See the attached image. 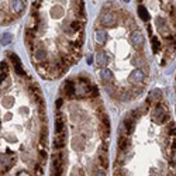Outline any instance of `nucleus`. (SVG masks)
<instances>
[{
    "label": "nucleus",
    "instance_id": "nucleus-5",
    "mask_svg": "<svg viewBox=\"0 0 176 176\" xmlns=\"http://www.w3.org/2000/svg\"><path fill=\"white\" fill-rule=\"evenodd\" d=\"M8 57H11L13 64H14V69H16L17 73H18V75H24V70H23L21 64H20V58L17 57L16 54H8Z\"/></svg>",
    "mask_w": 176,
    "mask_h": 176
},
{
    "label": "nucleus",
    "instance_id": "nucleus-20",
    "mask_svg": "<svg viewBox=\"0 0 176 176\" xmlns=\"http://www.w3.org/2000/svg\"><path fill=\"white\" fill-rule=\"evenodd\" d=\"M41 144H47V128L41 130Z\"/></svg>",
    "mask_w": 176,
    "mask_h": 176
},
{
    "label": "nucleus",
    "instance_id": "nucleus-19",
    "mask_svg": "<svg viewBox=\"0 0 176 176\" xmlns=\"http://www.w3.org/2000/svg\"><path fill=\"white\" fill-rule=\"evenodd\" d=\"M159 48H161V44H159V41H158V38H152V49H154V52H158L159 51Z\"/></svg>",
    "mask_w": 176,
    "mask_h": 176
},
{
    "label": "nucleus",
    "instance_id": "nucleus-16",
    "mask_svg": "<svg viewBox=\"0 0 176 176\" xmlns=\"http://www.w3.org/2000/svg\"><path fill=\"white\" fill-rule=\"evenodd\" d=\"M100 78H102L103 80H111L113 73H111V70H109V69H103V70H100Z\"/></svg>",
    "mask_w": 176,
    "mask_h": 176
},
{
    "label": "nucleus",
    "instance_id": "nucleus-10",
    "mask_svg": "<svg viewBox=\"0 0 176 176\" xmlns=\"http://www.w3.org/2000/svg\"><path fill=\"white\" fill-rule=\"evenodd\" d=\"M102 128L103 131H104V135H109V132H110V121H109V117L107 116H103L102 117Z\"/></svg>",
    "mask_w": 176,
    "mask_h": 176
},
{
    "label": "nucleus",
    "instance_id": "nucleus-14",
    "mask_svg": "<svg viewBox=\"0 0 176 176\" xmlns=\"http://www.w3.org/2000/svg\"><path fill=\"white\" fill-rule=\"evenodd\" d=\"M138 14H139V17H141L144 21H148V20H149V14H148L147 8L144 7V6H139V7H138Z\"/></svg>",
    "mask_w": 176,
    "mask_h": 176
},
{
    "label": "nucleus",
    "instance_id": "nucleus-17",
    "mask_svg": "<svg viewBox=\"0 0 176 176\" xmlns=\"http://www.w3.org/2000/svg\"><path fill=\"white\" fill-rule=\"evenodd\" d=\"M45 57H47V52H45V49L40 48V49H37V51H35V59H37V61H44Z\"/></svg>",
    "mask_w": 176,
    "mask_h": 176
},
{
    "label": "nucleus",
    "instance_id": "nucleus-7",
    "mask_svg": "<svg viewBox=\"0 0 176 176\" xmlns=\"http://www.w3.org/2000/svg\"><path fill=\"white\" fill-rule=\"evenodd\" d=\"M11 8L13 11L18 14V13L23 11V8H24V3H23V0H11Z\"/></svg>",
    "mask_w": 176,
    "mask_h": 176
},
{
    "label": "nucleus",
    "instance_id": "nucleus-21",
    "mask_svg": "<svg viewBox=\"0 0 176 176\" xmlns=\"http://www.w3.org/2000/svg\"><path fill=\"white\" fill-rule=\"evenodd\" d=\"M70 27H72V31H78V30L80 28V23H79V21H73V23L70 24Z\"/></svg>",
    "mask_w": 176,
    "mask_h": 176
},
{
    "label": "nucleus",
    "instance_id": "nucleus-24",
    "mask_svg": "<svg viewBox=\"0 0 176 176\" xmlns=\"http://www.w3.org/2000/svg\"><path fill=\"white\" fill-rule=\"evenodd\" d=\"M106 90L111 94V96H113V93H114V89H113V87H111V86H106Z\"/></svg>",
    "mask_w": 176,
    "mask_h": 176
},
{
    "label": "nucleus",
    "instance_id": "nucleus-28",
    "mask_svg": "<svg viewBox=\"0 0 176 176\" xmlns=\"http://www.w3.org/2000/svg\"><path fill=\"white\" fill-rule=\"evenodd\" d=\"M92 62H93V57H90V58H89V61H87V64H92Z\"/></svg>",
    "mask_w": 176,
    "mask_h": 176
},
{
    "label": "nucleus",
    "instance_id": "nucleus-15",
    "mask_svg": "<svg viewBox=\"0 0 176 176\" xmlns=\"http://www.w3.org/2000/svg\"><path fill=\"white\" fill-rule=\"evenodd\" d=\"M128 139L125 138V137H123V135H121V137H120V139H119V148L120 149H121V151H125V149H127L128 148Z\"/></svg>",
    "mask_w": 176,
    "mask_h": 176
},
{
    "label": "nucleus",
    "instance_id": "nucleus-29",
    "mask_svg": "<svg viewBox=\"0 0 176 176\" xmlns=\"http://www.w3.org/2000/svg\"><path fill=\"white\" fill-rule=\"evenodd\" d=\"M139 2H141V0H139Z\"/></svg>",
    "mask_w": 176,
    "mask_h": 176
},
{
    "label": "nucleus",
    "instance_id": "nucleus-12",
    "mask_svg": "<svg viewBox=\"0 0 176 176\" xmlns=\"http://www.w3.org/2000/svg\"><path fill=\"white\" fill-rule=\"evenodd\" d=\"M94 37H96V41H97L99 44H103V42L106 41L107 34H106V31H103V30H97V31L94 33Z\"/></svg>",
    "mask_w": 176,
    "mask_h": 176
},
{
    "label": "nucleus",
    "instance_id": "nucleus-2",
    "mask_svg": "<svg viewBox=\"0 0 176 176\" xmlns=\"http://www.w3.org/2000/svg\"><path fill=\"white\" fill-rule=\"evenodd\" d=\"M144 79H145V75H144V72L141 69L134 70V72L130 75V80H131L132 83H142Z\"/></svg>",
    "mask_w": 176,
    "mask_h": 176
},
{
    "label": "nucleus",
    "instance_id": "nucleus-18",
    "mask_svg": "<svg viewBox=\"0 0 176 176\" xmlns=\"http://www.w3.org/2000/svg\"><path fill=\"white\" fill-rule=\"evenodd\" d=\"M11 40H13L11 34L6 33V34H3V35H2V44H3V45H8L10 42H11Z\"/></svg>",
    "mask_w": 176,
    "mask_h": 176
},
{
    "label": "nucleus",
    "instance_id": "nucleus-27",
    "mask_svg": "<svg viewBox=\"0 0 176 176\" xmlns=\"http://www.w3.org/2000/svg\"><path fill=\"white\" fill-rule=\"evenodd\" d=\"M96 175H104V171H97V172H96Z\"/></svg>",
    "mask_w": 176,
    "mask_h": 176
},
{
    "label": "nucleus",
    "instance_id": "nucleus-6",
    "mask_svg": "<svg viewBox=\"0 0 176 176\" xmlns=\"http://www.w3.org/2000/svg\"><path fill=\"white\" fill-rule=\"evenodd\" d=\"M54 145H55V148H62L65 145V131L57 134L55 141H54Z\"/></svg>",
    "mask_w": 176,
    "mask_h": 176
},
{
    "label": "nucleus",
    "instance_id": "nucleus-4",
    "mask_svg": "<svg viewBox=\"0 0 176 176\" xmlns=\"http://www.w3.org/2000/svg\"><path fill=\"white\" fill-rule=\"evenodd\" d=\"M114 23H116V17L113 13H107V14H104L102 17V24L104 27H111Z\"/></svg>",
    "mask_w": 176,
    "mask_h": 176
},
{
    "label": "nucleus",
    "instance_id": "nucleus-22",
    "mask_svg": "<svg viewBox=\"0 0 176 176\" xmlns=\"http://www.w3.org/2000/svg\"><path fill=\"white\" fill-rule=\"evenodd\" d=\"M151 97L152 99H159L161 97V92H159V90H152V92H151Z\"/></svg>",
    "mask_w": 176,
    "mask_h": 176
},
{
    "label": "nucleus",
    "instance_id": "nucleus-23",
    "mask_svg": "<svg viewBox=\"0 0 176 176\" xmlns=\"http://www.w3.org/2000/svg\"><path fill=\"white\" fill-rule=\"evenodd\" d=\"M0 68H2V73H7V64L6 62H2Z\"/></svg>",
    "mask_w": 176,
    "mask_h": 176
},
{
    "label": "nucleus",
    "instance_id": "nucleus-8",
    "mask_svg": "<svg viewBox=\"0 0 176 176\" xmlns=\"http://www.w3.org/2000/svg\"><path fill=\"white\" fill-rule=\"evenodd\" d=\"M64 119L62 116H58L55 119V134H59V132H64Z\"/></svg>",
    "mask_w": 176,
    "mask_h": 176
},
{
    "label": "nucleus",
    "instance_id": "nucleus-3",
    "mask_svg": "<svg viewBox=\"0 0 176 176\" xmlns=\"http://www.w3.org/2000/svg\"><path fill=\"white\" fill-rule=\"evenodd\" d=\"M131 40H132V44H134L135 47H142L144 35L141 31H134V33L131 34Z\"/></svg>",
    "mask_w": 176,
    "mask_h": 176
},
{
    "label": "nucleus",
    "instance_id": "nucleus-11",
    "mask_svg": "<svg viewBox=\"0 0 176 176\" xmlns=\"http://www.w3.org/2000/svg\"><path fill=\"white\" fill-rule=\"evenodd\" d=\"M65 92L68 96H73L75 93H76V87H75V83L70 82V80H68V82L65 83Z\"/></svg>",
    "mask_w": 176,
    "mask_h": 176
},
{
    "label": "nucleus",
    "instance_id": "nucleus-9",
    "mask_svg": "<svg viewBox=\"0 0 176 176\" xmlns=\"http://www.w3.org/2000/svg\"><path fill=\"white\" fill-rule=\"evenodd\" d=\"M96 61H97L99 65H102L104 66L107 64V55L104 51H99L97 54H96Z\"/></svg>",
    "mask_w": 176,
    "mask_h": 176
},
{
    "label": "nucleus",
    "instance_id": "nucleus-13",
    "mask_svg": "<svg viewBox=\"0 0 176 176\" xmlns=\"http://www.w3.org/2000/svg\"><path fill=\"white\" fill-rule=\"evenodd\" d=\"M100 164L103 165V168L107 169L109 168V158H107V152H106V148L103 149V152H100Z\"/></svg>",
    "mask_w": 176,
    "mask_h": 176
},
{
    "label": "nucleus",
    "instance_id": "nucleus-26",
    "mask_svg": "<svg viewBox=\"0 0 176 176\" xmlns=\"http://www.w3.org/2000/svg\"><path fill=\"white\" fill-rule=\"evenodd\" d=\"M40 156H41L42 159H44V158H47V152H44V151H40Z\"/></svg>",
    "mask_w": 176,
    "mask_h": 176
},
{
    "label": "nucleus",
    "instance_id": "nucleus-1",
    "mask_svg": "<svg viewBox=\"0 0 176 176\" xmlns=\"http://www.w3.org/2000/svg\"><path fill=\"white\" fill-rule=\"evenodd\" d=\"M154 116H155V119H156V121L159 124H162V123H165L166 120H168V113H166V110H165L164 107L162 106H158L155 109V113H154Z\"/></svg>",
    "mask_w": 176,
    "mask_h": 176
},
{
    "label": "nucleus",
    "instance_id": "nucleus-25",
    "mask_svg": "<svg viewBox=\"0 0 176 176\" xmlns=\"http://www.w3.org/2000/svg\"><path fill=\"white\" fill-rule=\"evenodd\" d=\"M55 104H57V107H61V106H62V99H58Z\"/></svg>",
    "mask_w": 176,
    "mask_h": 176
}]
</instances>
